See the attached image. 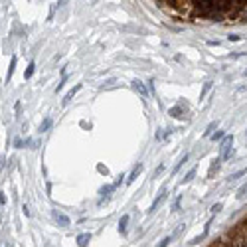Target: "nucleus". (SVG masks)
Instances as JSON below:
<instances>
[{"label": "nucleus", "mask_w": 247, "mask_h": 247, "mask_svg": "<svg viewBox=\"0 0 247 247\" xmlns=\"http://www.w3.org/2000/svg\"><path fill=\"white\" fill-rule=\"evenodd\" d=\"M22 212H24V215H30V209H28V206H24V208H22Z\"/></svg>", "instance_id": "24"}, {"label": "nucleus", "mask_w": 247, "mask_h": 247, "mask_svg": "<svg viewBox=\"0 0 247 247\" xmlns=\"http://www.w3.org/2000/svg\"><path fill=\"white\" fill-rule=\"evenodd\" d=\"M164 198H166V188H162V190H160V194L156 196V200H154V202H152V206L148 208V214H154V212L158 209V206L164 202Z\"/></svg>", "instance_id": "2"}, {"label": "nucleus", "mask_w": 247, "mask_h": 247, "mask_svg": "<svg viewBox=\"0 0 247 247\" xmlns=\"http://www.w3.org/2000/svg\"><path fill=\"white\" fill-rule=\"evenodd\" d=\"M56 219H57V223H59V225H69V218H67V215H63V214H56Z\"/></svg>", "instance_id": "9"}, {"label": "nucleus", "mask_w": 247, "mask_h": 247, "mask_svg": "<svg viewBox=\"0 0 247 247\" xmlns=\"http://www.w3.org/2000/svg\"><path fill=\"white\" fill-rule=\"evenodd\" d=\"M194 176H196V168H192V170L188 172V174H186L184 178H182V184H188V182H190L192 178H194Z\"/></svg>", "instance_id": "12"}, {"label": "nucleus", "mask_w": 247, "mask_h": 247, "mask_svg": "<svg viewBox=\"0 0 247 247\" xmlns=\"http://www.w3.org/2000/svg\"><path fill=\"white\" fill-rule=\"evenodd\" d=\"M34 71H36V63L30 62V63H28V69L24 71V79H30V77L34 75Z\"/></svg>", "instance_id": "8"}, {"label": "nucleus", "mask_w": 247, "mask_h": 247, "mask_svg": "<svg viewBox=\"0 0 247 247\" xmlns=\"http://www.w3.org/2000/svg\"><path fill=\"white\" fill-rule=\"evenodd\" d=\"M212 89V81H208V83H204V89H202V93H200V99H204L206 97V93Z\"/></svg>", "instance_id": "16"}, {"label": "nucleus", "mask_w": 247, "mask_h": 247, "mask_svg": "<svg viewBox=\"0 0 247 247\" xmlns=\"http://www.w3.org/2000/svg\"><path fill=\"white\" fill-rule=\"evenodd\" d=\"M170 241H172V237H170V235H168V237L160 239V243H158L156 247H168V245H170Z\"/></svg>", "instance_id": "20"}, {"label": "nucleus", "mask_w": 247, "mask_h": 247, "mask_svg": "<svg viewBox=\"0 0 247 247\" xmlns=\"http://www.w3.org/2000/svg\"><path fill=\"white\" fill-rule=\"evenodd\" d=\"M14 67H16V56L12 57V62H10V69H8V81H10V77L14 75Z\"/></svg>", "instance_id": "18"}, {"label": "nucleus", "mask_w": 247, "mask_h": 247, "mask_svg": "<svg viewBox=\"0 0 247 247\" xmlns=\"http://www.w3.org/2000/svg\"><path fill=\"white\" fill-rule=\"evenodd\" d=\"M215 127H218V123H209L204 134H206V137H212V134H214V128H215Z\"/></svg>", "instance_id": "17"}, {"label": "nucleus", "mask_w": 247, "mask_h": 247, "mask_svg": "<svg viewBox=\"0 0 247 247\" xmlns=\"http://www.w3.org/2000/svg\"><path fill=\"white\" fill-rule=\"evenodd\" d=\"M50 127H52V119H50V117H46V119H44V123L40 125V131H42V133H46Z\"/></svg>", "instance_id": "10"}, {"label": "nucleus", "mask_w": 247, "mask_h": 247, "mask_svg": "<svg viewBox=\"0 0 247 247\" xmlns=\"http://www.w3.org/2000/svg\"><path fill=\"white\" fill-rule=\"evenodd\" d=\"M243 75H247V69H245V71H243Z\"/></svg>", "instance_id": "26"}, {"label": "nucleus", "mask_w": 247, "mask_h": 247, "mask_svg": "<svg viewBox=\"0 0 247 247\" xmlns=\"http://www.w3.org/2000/svg\"><path fill=\"white\" fill-rule=\"evenodd\" d=\"M223 208V204H221V202H218V204H214V206H212V214H218V212H219V209H221Z\"/></svg>", "instance_id": "21"}, {"label": "nucleus", "mask_w": 247, "mask_h": 247, "mask_svg": "<svg viewBox=\"0 0 247 247\" xmlns=\"http://www.w3.org/2000/svg\"><path fill=\"white\" fill-rule=\"evenodd\" d=\"M227 40H229V42H239V40H241V36H237V34H229Z\"/></svg>", "instance_id": "22"}, {"label": "nucleus", "mask_w": 247, "mask_h": 247, "mask_svg": "<svg viewBox=\"0 0 247 247\" xmlns=\"http://www.w3.org/2000/svg\"><path fill=\"white\" fill-rule=\"evenodd\" d=\"M247 174V168H241V170H237L235 174H231V180H239L241 176H245Z\"/></svg>", "instance_id": "15"}, {"label": "nucleus", "mask_w": 247, "mask_h": 247, "mask_svg": "<svg viewBox=\"0 0 247 247\" xmlns=\"http://www.w3.org/2000/svg\"><path fill=\"white\" fill-rule=\"evenodd\" d=\"M128 219H131V215H128V214H125V215H123V218H121V219H119V231H121V233H125V231H127V225H128Z\"/></svg>", "instance_id": "5"}, {"label": "nucleus", "mask_w": 247, "mask_h": 247, "mask_svg": "<svg viewBox=\"0 0 247 247\" xmlns=\"http://www.w3.org/2000/svg\"><path fill=\"white\" fill-rule=\"evenodd\" d=\"M79 89H81V83H77V85H75V87H73V89H71V91H69V93H67V95H65V97H63V105H65V103H69V101H71V97H73V95H75V93H77V91H79Z\"/></svg>", "instance_id": "7"}, {"label": "nucleus", "mask_w": 247, "mask_h": 247, "mask_svg": "<svg viewBox=\"0 0 247 247\" xmlns=\"http://www.w3.org/2000/svg\"><path fill=\"white\" fill-rule=\"evenodd\" d=\"M140 170H143V164H138V166L134 168L133 172H131V176H128V178H127V184H133V182L137 180V176L140 174Z\"/></svg>", "instance_id": "6"}, {"label": "nucleus", "mask_w": 247, "mask_h": 247, "mask_svg": "<svg viewBox=\"0 0 247 247\" xmlns=\"http://www.w3.org/2000/svg\"><path fill=\"white\" fill-rule=\"evenodd\" d=\"M186 160H188V154H184V156H182L180 160H178V164H176V166H174V170H172V174H176V172L180 170V168H182V164H184Z\"/></svg>", "instance_id": "14"}, {"label": "nucleus", "mask_w": 247, "mask_h": 247, "mask_svg": "<svg viewBox=\"0 0 247 247\" xmlns=\"http://www.w3.org/2000/svg\"><path fill=\"white\" fill-rule=\"evenodd\" d=\"M223 138H225V131H215L214 134H212V140H223Z\"/></svg>", "instance_id": "11"}, {"label": "nucleus", "mask_w": 247, "mask_h": 247, "mask_svg": "<svg viewBox=\"0 0 247 247\" xmlns=\"http://www.w3.org/2000/svg\"><path fill=\"white\" fill-rule=\"evenodd\" d=\"M180 200H182V198H178V200L174 202V212H178V209H180Z\"/></svg>", "instance_id": "23"}, {"label": "nucleus", "mask_w": 247, "mask_h": 247, "mask_svg": "<svg viewBox=\"0 0 247 247\" xmlns=\"http://www.w3.org/2000/svg\"><path fill=\"white\" fill-rule=\"evenodd\" d=\"M170 115H172V117H176V119H180V117H182V109H180V107H174V109H170Z\"/></svg>", "instance_id": "19"}, {"label": "nucleus", "mask_w": 247, "mask_h": 247, "mask_svg": "<svg viewBox=\"0 0 247 247\" xmlns=\"http://www.w3.org/2000/svg\"><path fill=\"white\" fill-rule=\"evenodd\" d=\"M113 190H115V186H113V184H111V186H103V188L99 190V194H101V196H109Z\"/></svg>", "instance_id": "13"}, {"label": "nucleus", "mask_w": 247, "mask_h": 247, "mask_svg": "<svg viewBox=\"0 0 247 247\" xmlns=\"http://www.w3.org/2000/svg\"><path fill=\"white\" fill-rule=\"evenodd\" d=\"M231 144H233V134H225V138L219 143V150H221L219 158H221V160H227V158L231 156V152H233Z\"/></svg>", "instance_id": "1"}, {"label": "nucleus", "mask_w": 247, "mask_h": 247, "mask_svg": "<svg viewBox=\"0 0 247 247\" xmlns=\"http://www.w3.org/2000/svg\"><path fill=\"white\" fill-rule=\"evenodd\" d=\"M133 89H134V91H138V93H140L143 97H146V95H148V89H146V87H144L138 79H134V81H133Z\"/></svg>", "instance_id": "4"}, {"label": "nucleus", "mask_w": 247, "mask_h": 247, "mask_svg": "<svg viewBox=\"0 0 247 247\" xmlns=\"http://www.w3.org/2000/svg\"><path fill=\"white\" fill-rule=\"evenodd\" d=\"M91 241V233H81V235H77V245L79 247H87Z\"/></svg>", "instance_id": "3"}, {"label": "nucleus", "mask_w": 247, "mask_h": 247, "mask_svg": "<svg viewBox=\"0 0 247 247\" xmlns=\"http://www.w3.org/2000/svg\"><path fill=\"white\" fill-rule=\"evenodd\" d=\"M241 56H247V52H239V53H233V57H241Z\"/></svg>", "instance_id": "25"}]
</instances>
